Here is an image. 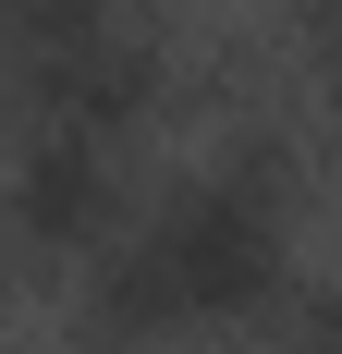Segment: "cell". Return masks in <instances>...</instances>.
<instances>
[{
  "label": "cell",
  "instance_id": "6da1fadb",
  "mask_svg": "<svg viewBox=\"0 0 342 354\" xmlns=\"http://www.w3.org/2000/svg\"><path fill=\"white\" fill-rule=\"evenodd\" d=\"M135 220V245L159 257L171 306H183V330H257L269 318V293L294 281V208L281 196H257V183H233L220 159L183 183H159Z\"/></svg>",
  "mask_w": 342,
  "mask_h": 354
},
{
  "label": "cell",
  "instance_id": "3957f363",
  "mask_svg": "<svg viewBox=\"0 0 342 354\" xmlns=\"http://www.w3.org/2000/svg\"><path fill=\"white\" fill-rule=\"evenodd\" d=\"M135 12L147 0H0V86L62 62V49H86V37H110V25H135Z\"/></svg>",
  "mask_w": 342,
  "mask_h": 354
},
{
  "label": "cell",
  "instance_id": "7a4b0ae2",
  "mask_svg": "<svg viewBox=\"0 0 342 354\" xmlns=\"http://www.w3.org/2000/svg\"><path fill=\"white\" fill-rule=\"evenodd\" d=\"M135 208V171L110 135H12V171H0V245L12 257H86L123 232Z\"/></svg>",
  "mask_w": 342,
  "mask_h": 354
}]
</instances>
